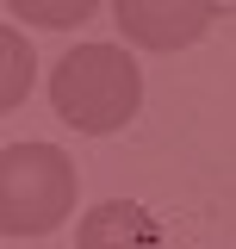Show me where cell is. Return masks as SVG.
Instances as JSON below:
<instances>
[{
    "mask_svg": "<svg viewBox=\"0 0 236 249\" xmlns=\"http://www.w3.org/2000/svg\"><path fill=\"white\" fill-rule=\"evenodd\" d=\"M50 100L75 131H118L143 106V75L118 44H75L50 75Z\"/></svg>",
    "mask_w": 236,
    "mask_h": 249,
    "instance_id": "6da1fadb",
    "label": "cell"
},
{
    "mask_svg": "<svg viewBox=\"0 0 236 249\" xmlns=\"http://www.w3.org/2000/svg\"><path fill=\"white\" fill-rule=\"evenodd\" d=\"M68 206H75V162L56 143L0 150V231L6 237H44L68 224Z\"/></svg>",
    "mask_w": 236,
    "mask_h": 249,
    "instance_id": "7a4b0ae2",
    "label": "cell"
},
{
    "mask_svg": "<svg viewBox=\"0 0 236 249\" xmlns=\"http://www.w3.org/2000/svg\"><path fill=\"white\" fill-rule=\"evenodd\" d=\"M118 31L143 50H186L218 19V0H112Z\"/></svg>",
    "mask_w": 236,
    "mask_h": 249,
    "instance_id": "3957f363",
    "label": "cell"
},
{
    "mask_svg": "<svg viewBox=\"0 0 236 249\" xmlns=\"http://www.w3.org/2000/svg\"><path fill=\"white\" fill-rule=\"evenodd\" d=\"M75 249H162V224L137 206V199H106L81 218Z\"/></svg>",
    "mask_w": 236,
    "mask_h": 249,
    "instance_id": "277c9868",
    "label": "cell"
},
{
    "mask_svg": "<svg viewBox=\"0 0 236 249\" xmlns=\"http://www.w3.org/2000/svg\"><path fill=\"white\" fill-rule=\"evenodd\" d=\"M31 75H37L31 44H25L13 25H0V112H13V106L31 93Z\"/></svg>",
    "mask_w": 236,
    "mask_h": 249,
    "instance_id": "5b68a950",
    "label": "cell"
},
{
    "mask_svg": "<svg viewBox=\"0 0 236 249\" xmlns=\"http://www.w3.org/2000/svg\"><path fill=\"white\" fill-rule=\"evenodd\" d=\"M25 25H81L100 0H6Z\"/></svg>",
    "mask_w": 236,
    "mask_h": 249,
    "instance_id": "8992f818",
    "label": "cell"
}]
</instances>
